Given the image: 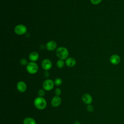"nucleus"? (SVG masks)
I'll use <instances>...</instances> for the list:
<instances>
[{
    "label": "nucleus",
    "instance_id": "20e7f679",
    "mask_svg": "<svg viewBox=\"0 0 124 124\" xmlns=\"http://www.w3.org/2000/svg\"><path fill=\"white\" fill-rule=\"evenodd\" d=\"M27 31V28L23 24L17 25L14 28V32L18 35H22L25 34Z\"/></svg>",
    "mask_w": 124,
    "mask_h": 124
},
{
    "label": "nucleus",
    "instance_id": "ddd939ff",
    "mask_svg": "<svg viewBox=\"0 0 124 124\" xmlns=\"http://www.w3.org/2000/svg\"><path fill=\"white\" fill-rule=\"evenodd\" d=\"M39 58V55L36 51H32L31 52L29 56V60L32 62H36Z\"/></svg>",
    "mask_w": 124,
    "mask_h": 124
},
{
    "label": "nucleus",
    "instance_id": "f3484780",
    "mask_svg": "<svg viewBox=\"0 0 124 124\" xmlns=\"http://www.w3.org/2000/svg\"><path fill=\"white\" fill-rule=\"evenodd\" d=\"M38 94L40 97H43L45 94V90L43 89H40L38 92Z\"/></svg>",
    "mask_w": 124,
    "mask_h": 124
},
{
    "label": "nucleus",
    "instance_id": "a211bd4d",
    "mask_svg": "<svg viewBox=\"0 0 124 124\" xmlns=\"http://www.w3.org/2000/svg\"><path fill=\"white\" fill-rule=\"evenodd\" d=\"M20 63L22 65H23V66L27 65L28 64V61H27V59H26L25 58L21 59L20 61Z\"/></svg>",
    "mask_w": 124,
    "mask_h": 124
},
{
    "label": "nucleus",
    "instance_id": "4be33fe9",
    "mask_svg": "<svg viewBox=\"0 0 124 124\" xmlns=\"http://www.w3.org/2000/svg\"><path fill=\"white\" fill-rule=\"evenodd\" d=\"M44 76H45V77L46 78L48 77L49 76V74L48 72H47V71H46V72L45 73V74H44Z\"/></svg>",
    "mask_w": 124,
    "mask_h": 124
},
{
    "label": "nucleus",
    "instance_id": "6ab92c4d",
    "mask_svg": "<svg viewBox=\"0 0 124 124\" xmlns=\"http://www.w3.org/2000/svg\"><path fill=\"white\" fill-rule=\"evenodd\" d=\"M102 0H90L92 4L93 5H97L99 4L102 1Z\"/></svg>",
    "mask_w": 124,
    "mask_h": 124
},
{
    "label": "nucleus",
    "instance_id": "5701e85b",
    "mask_svg": "<svg viewBox=\"0 0 124 124\" xmlns=\"http://www.w3.org/2000/svg\"><path fill=\"white\" fill-rule=\"evenodd\" d=\"M74 124H80V122H79V121H76V122L74 123Z\"/></svg>",
    "mask_w": 124,
    "mask_h": 124
},
{
    "label": "nucleus",
    "instance_id": "412c9836",
    "mask_svg": "<svg viewBox=\"0 0 124 124\" xmlns=\"http://www.w3.org/2000/svg\"><path fill=\"white\" fill-rule=\"evenodd\" d=\"M62 91L60 88H56L55 90V93L56 96H60L61 94Z\"/></svg>",
    "mask_w": 124,
    "mask_h": 124
},
{
    "label": "nucleus",
    "instance_id": "f8f14e48",
    "mask_svg": "<svg viewBox=\"0 0 124 124\" xmlns=\"http://www.w3.org/2000/svg\"><path fill=\"white\" fill-rule=\"evenodd\" d=\"M65 63L68 67H72L76 65V61L74 58L68 57L65 60Z\"/></svg>",
    "mask_w": 124,
    "mask_h": 124
},
{
    "label": "nucleus",
    "instance_id": "9b49d317",
    "mask_svg": "<svg viewBox=\"0 0 124 124\" xmlns=\"http://www.w3.org/2000/svg\"><path fill=\"white\" fill-rule=\"evenodd\" d=\"M62 102V99L59 96H54L51 100V105L54 107L59 106Z\"/></svg>",
    "mask_w": 124,
    "mask_h": 124
},
{
    "label": "nucleus",
    "instance_id": "6e6552de",
    "mask_svg": "<svg viewBox=\"0 0 124 124\" xmlns=\"http://www.w3.org/2000/svg\"><path fill=\"white\" fill-rule=\"evenodd\" d=\"M57 46V43L53 40L48 41L46 45V48L48 51L54 50Z\"/></svg>",
    "mask_w": 124,
    "mask_h": 124
},
{
    "label": "nucleus",
    "instance_id": "f257e3e1",
    "mask_svg": "<svg viewBox=\"0 0 124 124\" xmlns=\"http://www.w3.org/2000/svg\"><path fill=\"white\" fill-rule=\"evenodd\" d=\"M56 55L60 60H66L67 58H68L69 51L66 47L60 46L56 49Z\"/></svg>",
    "mask_w": 124,
    "mask_h": 124
},
{
    "label": "nucleus",
    "instance_id": "9d476101",
    "mask_svg": "<svg viewBox=\"0 0 124 124\" xmlns=\"http://www.w3.org/2000/svg\"><path fill=\"white\" fill-rule=\"evenodd\" d=\"M109 61L110 63L112 64L117 65L120 63L121 61V58L117 54H113L110 56Z\"/></svg>",
    "mask_w": 124,
    "mask_h": 124
},
{
    "label": "nucleus",
    "instance_id": "f03ea898",
    "mask_svg": "<svg viewBox=\"0 0 124 124\" xmlns=\"http://www.w3.org/2000/svg\"><path fill=\"white\" fill-rule=\"evenodd\" d=\"M34 105L36 108L42 110L46 108V101L43 97H37L34 100Z\"/></svg>",
    "mask_w": 124,
    "mask_h": 124
},
{
    "label": "nucleus",
    "instance_id": "7ed1b4c3",
    "mask_svg": "<svg viewBox=\"0 0 124 124\" xmlns=\"http://www.w3.org/2000/svg\"><path fill=\"white\" fill-rule=\"evenodd\" d=\"M38 66L35 62H30L26 65L27 71L31 74H35L38 71Z\"/></svg>",
    "mask_w": 124,
    "mask_h": 124
},
{
    "label": "nucleus",
    "instance_id": "4468645a",
    "mask_svg": "<svg viewBox=\"0 0 124 124\" xmlns=\"http://www.w3.org/2000/svg\"><path fill=\"white\" fill-rule=\"evenodd\" d=\"M23 124H36V121L32 118L27 117L23 120Z\"/></svg>",
    "mask_w": 124,
    "mask_h": 124
},
{
    "label": "nucleus",
    "instance_id": "dca6fc26",
    "mask_svg": "<svg viewBox=\"0 0 124 124\" xmlns=\"http://www.w3.org/2000/svg\"><path fill=\"white\" fill-rule=\"evenodd\" d=\"M54 84L57 86H60L62 83V79L60 78H56L54 81Z\"/></svg>",
    "mask_w": 124,
    "mask_h": 124
},
{
    "label": "nucleus",
    "instance_id": "2eb2a0df",
    "mask_svg": "<svg viewBox=\"0 0 124 124\" xmlns=\"http://www.w3.org/2000/svg\"><path fill=\"white\" fill-rule=\"evenodd\" d=\"M64 64H65V63H64L63 60H60V59H59L56 62V65H57V67L59 68H63L64 65Z\"/></svg>",
    "mask_w": 124,
    "mask_h": 124
},
{
    "label": "nucleus",
    "instance_id": "39448f33",
    "mask_svg": "<svg viewBox=\"0 0 124 124\" xmlns=\"http://www.w3.org/2000/svg\"><path fill=\"white\" fill-rule=\"evenodd\" d=\"M54 86V82L50 79H46L43 83V88L46 91L51 90L53 88Z\"/></svg>",
    "mask_w": 124,
    "mask_h": 124
},
{
    "label": "nucleus",
    "instance_id": "aec40b11",
    "mask_svg": "<svg viewBox=\"0 0 124 124\" xmlns=\"http://www.w3.org/2000/svg\"><path fill=\"white\" fill-rule=\"evenodd\" d=\"M87 110L90 112H92L93 111V109H94V108H93V107L91 105V104L90 105H87Z\"/></svg>",
    "mask_w": 124,
    "mask_h": 124
},
{
    "label": "nucleus",
    "instance_id": "b1692460",
    "mask_svg": "<svg viewBox=\"0 0 124 124\" xmlns=\"http://www.w3.org/2000/svg\"></svg>",
    "mask_w": 124,
    "mask_h": 124
},
{
    "label": "nucleus",
    "instance_id": "0eeeda50",
    "mask_svg": "<svg viewBox=\"0 0 124 124\" xmlns=\"http://www.w3.org/2000/svg\"><path fill=\"white\" fill-rule=\"evenodd\" d=\"M81 99L83 102L86 105L91 104L93 102V100L92 96L88 93L84 94L82 96Z\"/></svg>",
    "mask_w": 124,
    "mask_h": 124
},
{
    "label": "nucleus",
    "instance_id": "423d86ee",
    "mask_svg": "<svg viewBox=\"0 0 124 124\" xmlns=\"http://www.w3.org/2000/svg\"><path fill=\"white\" fill-rule=\"evenodd\" d=\"M41 66L44 70L46 71H48L52 67V62L48 59H45L42 62Z\"/></svg>",
    "mask_w": 124,
    "mask_h": 124
},
{
    "label": "nucleus",
    "instance_id": "1a4fd4ad",
    "mask_svg": "<svg viewBox=\"0 0 124 124\" xmlns=\"http://www.w3.org/2000/svg\"><path fill=\"white\" fill-rule=\"evenodd\" d=\"M16 88L19 92L24 93L27 90V85L25 82L20 81L17 82L16 84Z\"/></svg>",
    "mask_w": 124,
    "mask_h": 124
}]
</instances>
